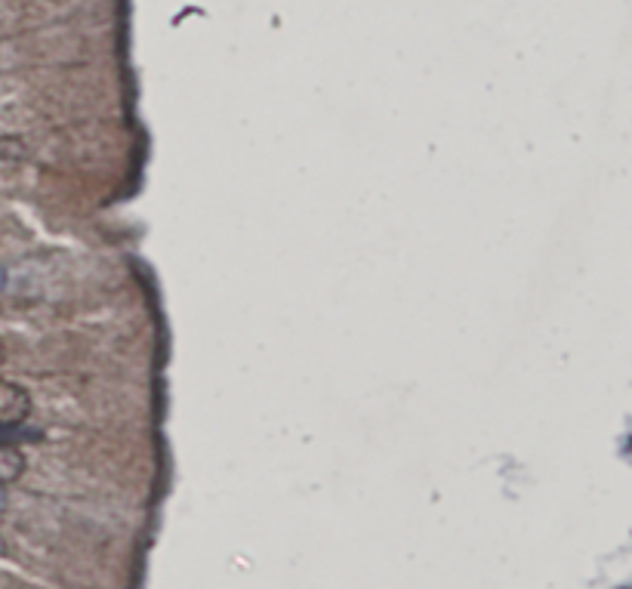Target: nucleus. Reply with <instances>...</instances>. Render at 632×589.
Wrapping results in <instances>:
<instances>
[{"instance_id": "1", "label": "nucleus", "mask_w": 632, "mask_h": 589, "mask_svg": "<svg viewBox=\"0 0 632 589\" xmlns=\"http://www.w3.org/2000/svg\"><path fill=\"white\" fill-rule=\"evenodd\" d=\"M32 411V398L28 393L16 386V383H7L0 380V432L3 429H16Z\"/></svg>"}, {"instance_id": "3", "label": "nucleus", "mask_w": 632, "mask_h": 589, "mask_svg": "<svg viewBox=\"0 0 632 589\" xmlns=\"http://www.w3.org/2000/svg\"><path fill=\"white\" fill-rule=\"evenodd\" d=\"M7 509V491H3V484H0V513Z\"/></svg>"}, {"instance_id": "5", "label": "nucleus", "mask_w": 632, "mask_h": 589, "mask_svg": "<svg viewBox=\"0 0 632 589\" xmlns=\"http://www.w3.org/2000/svg\"><path fill=\"white\" fill-rule=\"evenodd\" d=\"M0 553H7V546H3V540H0Z\"/></svg>"}, {"instance_id": "4", "label": "nucleus", "mask_w": 632, "mask_h": 589, "mask_svg": "<svg viewBox=\"0 0 632 589\" xmlns=\"http://www.w3.org/2000/svg\"><path fill=\"white\" fill-rule=\"evenodd\" d=\"M3 287H7V268L0 266V290H3Z\"/></svg>"}, {"instance_id": "2", "label": "nucleus", "mask_w": 632, "mask_h": 589, "mask_svg": "<svg viewBox=\"0 0 632 589\" xmlns=\"http://www.w3.org/2000/svg\"><path fill=\"white\" fill-rule=\"evenodd\" d=\"M25 472V457L16 445L0 442V484L16 482L19 476Z\"/></svg>"}]
</instances>
